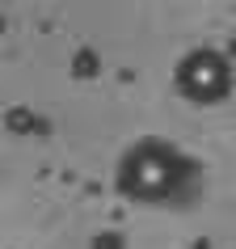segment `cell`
<instances>
[{
  "mask_svg": "<svg viewBox=\"0 0 236 249\" xmlns=\"http://www.w3.org/2000/svg\"><path fill=\"white\" fill-rule=\"evenodd\" d=\"M173 85L185 102L194 106H215L232 93V64L223 59L219 51L211 47H198V51L182 55L177 59V72H173Z\"/></svg>",
  "mask_w": 236,
  "mask_h": 249,
  "instance_id": "cell-2",
  "label": "cell"
},
{
  "mask_svg": "<svg viewBox=\"0 0 236 249\" xmlns=\"http://www.w3.org/2000/svg\"><path fill=\"white\" fill-rule=\"evenodd\" d=\"M182 186V157L165 140H139L118 160V190L135 203H160Z\"/></svg>",
  "mask_w": 236,
  "mask_h": 249,
  "instance_id": "cell-1",
  "label": "cell"
}]
</instances>
